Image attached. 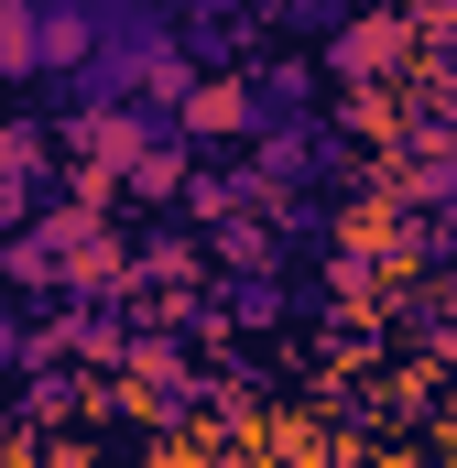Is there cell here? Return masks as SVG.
Masks as SVG:
<instances>
[{
	"instance_id": "6da1fadb",
	"label": "cell",
	"mask_w": 457,
	"mask_h": 468,
	"mask_svg": "<svg viewBox=\"0 0 457 468\" xmlns=\"http://www.w3.org/2000/svg\"><path fill=\"white\" fill-rule=\"evenodd\" d=\"M22 66H44V22L22 0H0V77H22Z\"/></svg>"
},
{
	"instance_id": "7a4b0ae2",
	"label": "cell",
	"mask_w": 457,
	"mask_h": 468,
	"mask_svg": "<svg viewBox=\"0 0 457 468\" xmlns=\"http://www.w3.org/2000/svg\"><path fill=\"white\" fill-rule=\"evenodd\" d=\"M392 33H403V22H359V44H348V66H359V77H370V66H392V55H403Z\"/></svg>"
}]
</instances>
